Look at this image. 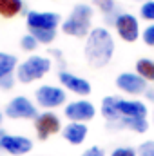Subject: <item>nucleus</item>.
<instances>
[{"mask_svg":"<svg viewBox=\"0 0 154 156\" xmlns=\"http://www.w3.org/2000/svg\"><path fill=\"white\" fill-rule=\"evenodd\" d=\"M2 120H4V115H2V113H0V125H2Z\"/></svg>","mask_w":154,"mask_h":156,"instance_id":"obj_29","label":"nucleus"},{"mask_svg":"<svg viewBox=\"0 0 154 156\" xmlns=\"http://www.w3.org/2000/svg\"><path fill=\"white\" fill-rule=\"evenodd\" d=\"M116 87L127 94H142L147 91V80H143L138 73H121L116 78Z\"/></svg>","mask_w":154,"mask_h":156,"instance_id":"obj_12","label":"nucleus"},{"mask_svg":"<svg viewBox=\"0 0 154 156\" xmlns=\"http://www.w3.org/2000/svg\"><path fill=\"white\" fill-rule=\"evenodd\" d=\"M142 40H143L147 45L154 47V24H149V26L143 29V33H142Z\"/></svg>","mask_w":154,"mask_h":156,"instance_id":"obj_24","label":"nucleus"},{"mask_svg":"<svg viewBox=\"0 0 154 156\" xmlns=\"http://www.w3.org/2000/svg\"><path fill=\"white\" fill-rule=\"evenodd\" d=\"M94 115H96V109L89 100H75L65 105V118H69L71 122L85 123L93 120Z\"/></svg>","mask_w":154,"mask_h":156,"instance_id":"obj_11","label":"nucleus"},{"mask_svg":"<svg viewBox=\"0 0 154 156\" xmlns=\"http://www.w3.org/2000/svg\"><path fill=\"white\" fill-rule=\"evenodd\" d=\"M111 156H138V153L132 147H116L111 153Z\"/></svg>","mask_w":154,"mask_h":156,"instance_id":"obj_25","label":"nucleus"},{"mask_svg":"<svg viewBox=\"0 0 154 156\" xmlns=\"http://www.w3.org/2000/svg\"><path fill=\"white\" fill-rule=\"evenodd\" d=\"M91 18H93V7L87 4H76L69 15V18L62 24V31L69 37L83 38L91 33Z\"/></svg>","mask_w":154,"mask_h":156,"instance_id":"obj_3","label":"nucleus"},{"mask_svg":"<svg viewBox=\"0 0 154 156\" xmlns=\"http://www.w3.org/2000/svg\"><path fill=\"white\" fill-rule=\"evenodd\" d=\"M114 55V40L105 27L91 29L85 42V58L91 67H103L111 62Z\"/></svg>","mask_w":154,"mask_h":156,"instance_id":"obj_1","label":"nucleus"},{"mask_svg":"<svg viewBox=\"0 0 154 156\" xmlns=\"http://www.w3.org/2000/svg\"><path fill=\"white\" fill-rule=\"evenodd\" d=\"M29 35H33L35 38L38 40V44H51L53 40L56 38V31H38V29H33V31H29Z\"/></svg>","mask_w":154,"mask_h":156,"instance_id":"obj_19","label":"nucleus"},{"mask_svg":"<svg viewBox=\"0 0 154 156\" xmlns=\"http://www.w3.org/2000/svg\"><path fill=\"white\" fill-rule=\"evenodd\" d=\"M33 151V142L27 136H18V134H4L0 140V153H7L11 156H22Z\"/></svg>","mask_w":154,"mask_h":156,"instance_id":"obj_9","label":"nucleus"},{"mask_svg":"<svg viewBox=\"0 0 154 156\" xmlns=\"http://www.w3.org/2000/svg\"><path fill=\"white\" fill-rule=\"evenodd\" d=\"M35 131L38 140H47L51 134H56L60 131V118L53 111H44L35 118Z\"/></svg>","mask_w":154,"mask_h":156,"instance_id":"obj_10","label":"nucleus"},{"mask_svg":"<svg viewBox=\"0 0 154 156\" xmlns=\"http://www.w3.org/2000/svg\"><path fill=\"white\" fill-rule=\"evenodd\" d=\"M140 15H142V18H145L149 22H154V0H147V2L142 4Z\"/></svg>","mask_w":154,"mask_h":156,"instance_id":"obj_20","label":"nucleus"},{"mask_svg":"<svg viewBox=\"0 0 154 156\" xmlns=\"http://www.w3.org/2000/svg\"><path fill=\"white\" fill-rule=\"evenodd\" d=\"M4 134H5V131H2V129H0V140L4 138Z\"/></svg>","mask_w":154,"mask_h":156,"instance_id":"obj_28","label":"nucleus"},{"mask_svg":"<svg viewBox=\"0 0 154 156\" xmlns=\"http://www.w3.org/2000/svg\"><path fill=\"white\" fill-rule=\"evenodd\" d=\"M24 2L22 0H0V16L4 18H13L18 13H22Z\"/></svg>","mask_w":154,"mask_h":156,"instance_id":"obj_16","label":"nucleus"},{"mask_svg":"<svg viewBox=\"0 0 154 156\" xmlns=\"http://www.w3.org/2000/svg\"><path fill=\"white\" fill-rule=\"evenodd\" d=\"M18 67V60L15 55L11 53H2L0 51V78L13 75V71H16Z\"/></svg>","mask_w":154,"mask_h":156,"instance_id":"obj_17","label":"nucleus"},{"mask_svg":"<svg viewBox=\"0 0 154 156\" xmlns=\"http://www.w3.org/2000/svg\"><path fill=\"white\" fill-rule=\"evenodd\" d=\"M87 133H89L87 125H85V123H78V122H71V123H67L65 129L62 131L64 140L69 142L71 145H80V144H83L85 138H87Z\"/></svg>","mask_w":154,"mask_h":156,"instance_id":"obj_14","label":"nucleus"},{"mask_svg":"<svg viewBox=\"0 0 154 156\" xmlns=\"http://www.w3.org/2000/svg\"><path fill=\"white\" fill-rule=\"evenodd\" d=\"M109 129H129L134 133H145L149 129L147 118H116L114 122L107 123Z\"/></svg>","mask_w":154,"mask_h":156,"instance_id":"obj_15","label":"nucleus"},{"mask_svg":"<svg viewBox=\"0 0 154 156\" xmlns=\"http://www.w3.org/2000/svg\"><path fill=\"white\" fill-rule=\"evenodd\" d=\"M58 80H60V83H62L65 89H69L71 93L80 94V96H87V94H91V91H93L91 83H89L85 78L76 76V75L67 73V71H60Z\"/></svg>","mask_w":154,"mask_h":156,"instance_id":"obj_13","label":"nucleus"},{"mask_svg":"<svg viewBox=\"0 0 154 156\" xmlns=\"http://www.w3.org/2000/svg\"><path fill=\"white\" fill-rule=\"evenodd\" d=\"M136 73L143 80L154 82V60H151V58H140L136 62Z\"/></svg>","mask_w":154,"mask_h":156,"instance_id":"obj_18","label":"nucleus"},{"mask_svg":"<svg viewBox=\"0 0 154 156\" xmlns=\"http://www.w3.org/2000/svg\"><path fill=\"white\" fill-rule=\"evenodd\" d=\"M136 153H138V156H154V140H147V142L140 144Z\"/></svg>","mask_w":154,"mask_h":156,"instance_id":"obj_23","label":"nucleus"},{"mask_svg":"<svg viewBox=\"0 0 154 156\" xmlns=\"http://www.w3.org/2000/svg\"><path fill=\"white\" fill-rule=\"evenodd\" d=\"M37 102H38L40 107H45V109H54V107H60L65 104V91L62 87H56V85H40L37 89Z\"/></svg>","mask_w":154,"mask_h":156,"instance_id":"obj_7","label":"nucleus"},{"mask_svg":"<svg viewBox=\"0 0 154 156\" xmlns=\"http://www.w3.org/2000/svg\"><path fill=\"white\" fill-rule=\"evenodd\" d=\"M15 78L13 75H9V76H2L0 78V89H4V91H7V89H11L13 85H15Z\"/></svg>","mask_w":154,"mask_h":156,"instance_id":"obj_26","label":"nucleus"},{"mask_svg":"<svg viewBox=\"0 0 154 156\" xmlns=\"http://www.w3.org/2000/svg\"><path fill=\"white\" fill-rule=\"evenodd\" d=\"M102 115L107 123L114 122L116 118H147V105L140 100L105 96L102 100Z\"/></svg>","mask_w":154,"mask_h":156,"instance_id":"obj_2","label":"nucleus"},{"mask_svg":"<svg viewBox=\"0 0 154 156\" xmlns=\"http://www.w3.org/2000/svg\"><path fill=\"white\" fill-rule=\"evenodd\" d=\"M114 27H116V33L120 35V38L123 42H136L138 37H142L138 18L134 15H131V13L118 15L114 18Z\"/></svg>","mask_w":154,"mask_h":156,"instance_id":"obj_8","label":"nucleus"},{"mask_svg":"<svg viewBox=\"0 0 154 156\" xmlns=\"http://www.w3.org/2000/svg\"><path fill=\"white\" fill-rule=\"evenodd\" d=\"M60 15L53 11H29L26 16L27 29H38V31H56L60 26Z\"/></svg>","mask_w":154,"mask_h":156,"instance_id":"obj_5","label":"nucleus"},{"mask_svg":"<svg viewBox=\"0 0 154 156\" xmlns=\"http://www.w3.org/2000/svg\"><path fill=\"white\" fill-rule=\"evenodd\" d=\"M40 113L27 96H15L5 105V116L15 120H35Z\"/></svg>","mask_w":154,"mask_h":156,"instance_id":"obj_6","label":"nucleus"},{"mask_svg":"<svg viewBox=\"0 0 154 156\" xmlns=\"http://www.w3.org/2000/svg\"><path fill=\"white\" fill-rule=\"evenodd\" d=\"M80 156H105V153H103V149H102V147L93 145V147H89L87 151H83Z\"/></svg>","mask_w":154,"mask_h":156,"instance_id":"obj_27","label":"nucleus"},{"mask_svg":"<svg viewBox=\"0 0 154 156\" xmlns=\"http://www.w3.org/2000/svg\"><path fill=\"white\" fill-rule=\"evenodd\" d=\"M94 5H96L102 13H105L107 16L116 9V2L114 0H94Z\"/></svg>","mask_w":154,"mask_h":156,"instance_id":"obj_22","label":"nucleus"},{"mask_svg":"<svg viewBox=\"0 0 154 156\" xmlns=\"http://www.w3.org/2000/svg\"><path fill=\"white\" fill-rule=\"evenodd\" d=\"M51 71V60L47 56H40L33 55L27 60H24L22 64H18L16 67V80L22 83H31L35 80L44 78Z\"/></svg>","mask_w":154,"mask_h":156,"instance_id":"obj_4","label":"nucleus"},{"mask_svg":"<svg viewBox=\"0 0 154 156\" xmlns=\"http://www.w3.org/2000/svg\"><path fill=\"white\" fill-rule=\"evenodd\" d=\"M20 47H22L24 51H35V49L38 47V40L35 38L33 35H24V37L20 38Z\"/></svg>","mask_w":154,"mask_h":156,"instance_id":"obj_21","label":"nucleus"}]
</instances>
